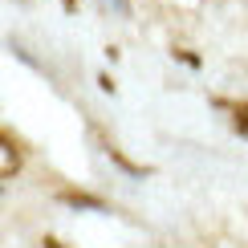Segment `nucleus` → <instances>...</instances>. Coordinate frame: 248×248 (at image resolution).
<instances>
[{"instance_id":"obj_2","label":"nucleus","mask_w":248,"mask_h":248,"mask_svg":"<svg viewBox=\"0 0 248 248\" xmlns=\"http://www.w3.org/2000/svg\"><path fill=\"white\" fill-rule=\"evenodd\" d=\"M232 126H236V130H240L244 139H248V102H240V106L232 110Z\"/></svg>"},{"instance_id":"obj_3","label":"nucleus","mask_w":248,"mask_h":248,"mask_svg":"<svg viewBox=\"0 0 248 248\" xmlns=\"http://www.w3.org/2000/svg\"><path fill=\"white\" fill-rule=\"evenodd\" d=\"M45 248H57V244H53V240H45Z\"/></svg>"},{"instance_id":"obj_1","label":"nucleus","mask_w":248,"mask_h":248,"mask_svg":"<svg viewBox=\"0 0 248 248\" xmlns=\"http://www.w3.org/2000/svg\"><path fill=\"white\" fill-rule=\"evenodd\" d=\"M20 171V151H16V142L8 139H0V175H4V179H13V175Z\"/></svg>"}]
</instances>
